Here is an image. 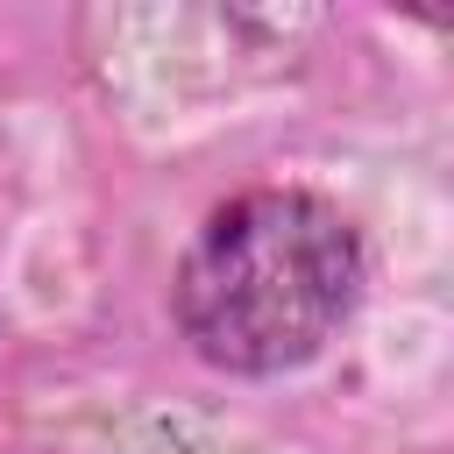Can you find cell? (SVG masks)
I'll return each mask as SVG.
<instances>
[{"instance_id":"6da1fadb","label":"cell","mask_w":454,"mask_h":454,"mask_svg":"<svg viewBox=\"0 0 454 454\" xmlns=\"http://www.w3.org/2000/svg\"><path fill=\"white\" fill-rule=\"evenodd\" d=\"M362 298V241L340 206L298 184L227 199L177 262L184 340L234 376L312 362Z\"/></svg>"}]
</instances>
